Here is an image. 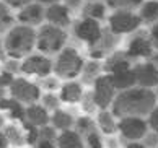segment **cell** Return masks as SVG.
Wrapping results in <instances>:
<instances>
[{"label":"cell","instance_id":"43","mask_svg":"<svg viewBox=\"0 0 158 148\" xmlns=\"http://www.w3.org/2000/svg\"><path fill=\"white\" fill-rule=\"evenodd\" d=\"M119 143H121V148H145L140 140H122L119 137Z\"/></svg>","mask_w":158,"mask_h":148},{"label":"cell","instance_id":"42","mask_svg":"<svg viewBox=\"0 0 158 148\" xmlns=\"http://www.w3.org/2000/svg\"><path fill=\"white\" fill-rule=\"evenodd\" d=\"M13 80H15V76H13V73H10V72H3L0 73V88H10V85L13 83Z\"/></svg>","mask_w":158,"mask_h":148},{"label":"cell","instance_id":"38","mask_svg":"<svg viewBox=\"0 0 158 148\" xmlns=\"http://www.w3.org/2000/svg\"><path fill=\"white\" fill-rule=\"evenodd\" d=\"M147 119V124H148V129L150 130H155V132H158V103L153 109L150 111V114L145 117Z\"/></svg>","mask_w":158,"mask_h":148},{"label":"cell","instance_id":"12","mask_svg":"<svg viewBox=\"0 0 158 148\" xmlns=\"http://www.w3.org/2000/svg\"><path fill=\"white\" fill-rule=\"evenodd\" d=\"M124 52L129 59H148L155 51L148 39V34H134L129 39L127 49Z\"/></svg>","mask_w":158,"mask_h":148},{"label":"cell","instance_id":"11","mask_svg":"<svg viewBox=\"0 0 158 148\" xmlns=\"http://www.w3.org/2000/svg\"><path fill=\"white\" fill-rule=\"evenodd\" d=\"M134 76H135V86L155 90L158 85V70L152 62H139L132 65Z\"/></svg>","mask_w":158,"mask_h":148},{"label":"cell","instance_id":"34","mask_svg":"<svg viewBox=\"0 0 158 148\" xmlns=\"http://www.w3.org/2000/svg\"><path fill=\"white\" fill-rule=\"evenodd\" d=\"M38 86L41 88V91H46V93H56L57 90L60 88V80L57 78V76L54 75H48V76H44V78H39V83Z\"/></svg>","mask_w":158,"mask_h":148},{"label":"cell","instance_id":"36","mask_svg":"<svg viewBox=\"0 0 158 148\" xmlns=\"http://www.w3.org/2000/svg\"><path fill=\"white\" fill-rule=\"evenodd\" d=\"M85 148H104V138L99 130H93L83 137Z\"/></svg>","mask_w":158,"mask_h":148},{"label":"cell","instance_id":"44","mask_svg":"<svg viewBox=\"0 0 158 148\" xmlns=\"http://www.w3.org/2000/svg\"><path fill=\"white\" fill-rule=\"evenodd\" d=\"M62 2L69 10H77L83 5V0H62Z\"/></svg>","mask_w":158,"mask_h":148},{"label":"cell","instance_id":"50","mask_svg":"<svg viewBox=\"0 0 158 148\" xmlns=\"http://www.w3.org/2000/svg\"><path fill=\"white\" fill-rule=\"evenodd\" d=\"M3 125H5V117H3L2 112H0V129H3Z\"/></svg>","mask_w":158,"mask_h":148},{"label":"cell","instance_id":"13","mask_svg":"<svg viewBox=\"0 0 158 148\" xmlns=\"http://www.w3.org/2000/svg\"><path fill=\"white\" fill-rule=\"evenodd\" d=\"M119 36H116L114 33H111L109 29H103L101 38L98 39V43L95 46L90 47V56L91 59H96V60H101V59H106L109 54H113L116 51V46H118Z\"/></svg>","mask_w":158,"mask_h":148},{"label":"cell","instance_id":"14","mask_svg":"<svg viewBox=\"0 0 158 148\" xmlns=\"http://www.w3.org/2000/svg\"><path fill=\"white\" fill-rule=\"evenodd\" d=\"M16 20L20 21V25H25L30 28L44 25V7L38 2L28 3L26 7L20 8L18 15H16Z\"/></svg>","mask_w":158,"mask_h":148},{"label":"cell","instance_id":"23","mask_svg":"<svg viewBox=\"0 0 158 148\" xmlns=\"http://www.w3.org/2000/svg\"><path fill=\"white\" fill-rule=\"evenodd\" d=\"M109 76H111V80H113V83H114L118 91H124V90H129V88L135 86V76H134L132 67L119 70V72H114Z\"/></svg>","mask_w":158,"mask_h":148},{"label":"cell","instance_id":"17","mask_svg":"<svg viewBox=\"0 0 158 148\" xmlns=\"http://www.w3.org/2000/svg\"><path fill=\"white\" fill-rule=\"evenodd\" d=\"M96 127L101 132V135H116L118 134V119L109 109H98L96 112Z\"/></svg>","mask_w":158,"mask_h":148},{"label":"cell","instance_id":"3","mask_svg":"<svg viewBox=\"0 0 158 148\" xmlns=\"http://www.w3.org/2000/svg\"><path fill=\"white\" fill-rule=\"evenodd\" d=\"M83 57L80 56V52L73 47H64V49L57 54L54 65H52V72L59 80H75L78 78L83 68Z\"/></svg>","mask_w":158,"mask_h":148},{"label":"cell","instance_id":"46","mask_svg":"<svg viewBox=\"0 0 158 148\" xmlns=\"http://www.w3.org/2000/svg\"><path fill=\"white\" fill-rule=\"evenodd\" d=\"M34 2H38L41 5H54V3H60V0H34Z\"/></svg>","mask_w":158,"mask_h":148},{"label":"cell","instance_id":"1","mask_svg":"<svg viewBox=\"0 0 158 148\" xmlns=\"http://www.w3.org/2000/svg\"><path fill=\"white\" fill-rule=\"evenodd\" d=\"M155 90L132 86L129 90L118 91L109 111L114 114L116 119L122 117H147L150 111L156 106Z\"/></svg>","mask_w":158,"mask_h":148},{"label":"cell","instance_id":"19","mask_svg":"<svg viewBox=\"0 0 158 148\" xmlns=\"http://www.w3.org/2000/svg\"><path fill=\"white\" fill-rule=\"evenodd\" d=\"M25 121L36 125L38 129L44 127V125H49V121H51V112H48L39 103H34L26 106V112H25Z\"/></svg>","mask_w":158,"mask_h":148},{"label":"cell","instance_id":"39","mask_svg":"<svg viewBox=\"0 0 158 148\" xmlns=\"http://www.w3.org/2000/svg\"><path fill=\"white\" fill-rule=\"evenodd\" d=\"M148 39H150L152 46H153V51L158 52V21L152 25L150 31H148Z\"/></svg>","mask_w":158,"mask_h":148},{"label":"cell","instance_id":"10","mask_svg":"<svg viewBox=\"0 0 158 148\" xmlns=\"http://www.w3.org/2000/svg\"><path fill=\"white\" fill-rule=\"evenodd\" d=\"M101 33H103V28L99 25V21L91 20V18H81L80 21H77L73 25L75 38L86 43L90 47L98 43V39L101 38Z\"/></svg>","mask_w":158,"mask_h":148},{"label":"cell","instance_id":"18","mask_svg":"<svg viewBox=\"0 0 158 148\" xmlns=\"http://www.w3.org/2000/svg\"><path fill=\"white\" fill-rule=\"evenodd\" d=\"M132 67L131 65V59L127 57V54L124 51H114L113 54H109L106 57V60L103 64V70L104 73H114V72H119V70H124Z\"/></svg>","mask_w":158,"mask_h":148},{"label":"cell","instance_id":"32","mask_svg":"<svg viewBox=\"0 0 158 148\" xmlns=\"http://www.w3.org/2000/svg\"><path fill=\"white\" fill-rule=\"evenodd\" d=\"M108 5V8L113 10H135L143 3V0H106L104 2Z\"/></svg>","mask_w":158,"mask_h":148},{"label":"cell","instance_id":"47","mask_svg":"<svg viewBox=\"0 0 158 148\" xmlns=\"http://www.w3.org/2000/svg\"><path fill=\"white\" fill-rule=\"evenodd\" d=\"M148 62H152L156 67V70H158V52H153L150 57H148Z\"/></svg>","mask_w":158,"mask_h":148},{"label":"cell","instance_id":"15","mask_svg":"<svg viewBox=\"0 0 158 148\" xmlns=\"http://www.w3.org/2000/svg\"><path fill=\"white\" fill-rule=\"evenodd\" d=\"M44 21L49 23L52 26L65 29L70 26L72 18H70V10L64 3H54L49 5L48 8H44Z\"/></svg>","mask_w":158,"mask_h":148},{"label":"cell","instance_id":"41","mask_svg":"<svg viewBox=\"0 0 158 148\" xmlns=\"http://www.w3.org/2000/svg\"><path fill=\"white\" fill-rule=\"evenodd\" d=\"M2 2L7 5V7H10L11 10H20L23 7H26L28 3H31L33 0H2Z\"/></svg>","mask_w":158,"mask_h":148},{"label":"cell","instance_id":"26","mask_svg":"<svg viewBox=\"0 0 158 148\" xmlns=\"http://www.w3.org/2000/svg\"><path fill=\"white\" fill-rule=\"evenodd\" d=\"M3 134L7 137V142L10 146L15 148H23L26 146V140H25V132L18 124H5L3 125Z\"/></svg>","mask_w":158,"mask_h":148},{"label":"cell","instance_id":"21","mask_svg":"<svg viewBox=\"0 0 158 148\" xmlns=\"http://www.w3.org/2000/svg\"><path fill=\"white\" fill-rule=\"evenodd\" d=\"M49 124L54 127L57 132H64V130L73 129L75 117L72 116V112H69L65 109H57L54 112H51V121Z\"/></svg>","mask_w":158,"mask_h":148},{"label":"cell","instance_id":"5","mask_svg":"<svg viewBox=\"0 0 158 148\" xmlns=\"http://www.w3.org/2000/svg\"><path fill=\"white\" fill-rule=\"evenodd\" d=\"M108 29L114 33L116 36L121 34H134L140 28L142 21H140L139 15L132 10H114L108 18Z\"/></svg>","mask_w":158,"mask_h":148},{"label":"cell","instance_id":"55","mask_svg":"<svg viewBox=\"0 0 158 148\" xmlns=\"http://www.w3.org/2000/svg\"><path fill=\"white\" fill-rule=\"evenodd\" d=\"M156 148H158V146H156Z\"/></svg>","mask_w":158,"mask_h":148},{"label":"cell","instance_id":"48","mask_svg":"<svg viewBox=\"0 0 158 148\" xmlns=\"http://www.w3.org/2000/svg\"><path fill=\"white\" fill-rule=\"evenodd\" d=\"M5 56H7V54H5V47H3V41L0 39V60H3V59H5Z\"/></svg>","mask_w":158,"mask_h":148},{"label":"cell","instance_id":"33","mask_svg":"<svg viewBox=\"0 0 158 148\" xmlns=\"http://www.w3.org/2000/svg\"><path fill=\"white\" fill-rule=\"evenodd\" d=\"M78 104L81 106V111H83L86 116H93V114H96V112H98V106H96V103H95V99H93L91 90L83 93V96H81V99H80Z\"/></svg>","mask_w":158,"mask_h":148},{"label":"cell","instance_id":"4","mask_svg":"<svg viewBox=\"0 0 158 148\" xmlns=\"http://www.w3.org/2000/svg\"><path fill=\"white\" fill-rule=\"evenodd\" d=\"M65 43H67V31L62 28L44 23L36 31V49L39 51V54L44 56L59 54L65 47Z\"/></svg>","mask_w":158,"mask_h":148},{"label":"cell","instance_id":"45","mask_svg":"<svg viewBox=\"0 0 158 148\" xmlns=\"http://www.w3.org/2000/svg\"><path fill=\"white\" fill-rule=\"evenodd\" d=\"M8 142H7V137H5V134H3V130L0 129V148H8Z\"/></svg>","mask_w":158,"mask_h":148},{"label":"cell","instance_id":"9","mask_svg":"<svg viewBox=\"0 0 158 148\" xmlns=\"http://www.w3.org/2000/svg\"><path fill=\"white\" fill-rule=\"evenodd\" d=\"M52 65L54 62L44 54H30L25 59H21L20 72L26 75H34L38 78H44L48 75H52Z\"/></svg>","mask_w":158,"mask_h":148},{"label":"cell","instance_id":"8","mask_svg":"<svg viewBox=\"0 0 158 148\" xmlns=\"http://www.w3.org/2000/svg\"><path fill=\"white\" fill-rule=\"evenodd\" d=\"M145 117H122L118 119V134L122 140H142L148 132Z\"/></svg>","mask_w":158,"mask_h":148},{"label":"cell","instance_id":"51","mask_svg":"<svg viewBox=\"0 0 158 148\" xmlns=\"http://www.w3.org/2000/svg\"><path fill=\"white\" fill-rule=\"evenodd\" d=\"M155 94H156V101H158V85H156V88H155Z\"/></svg>","mask_w":158,"mask_h":148},{"label":"cell","instance_id":"29","mask_svg":"<svg viewBox=\"0 0 158 148\" xmlns=\"http://www.w3.org/2000/svg\"><path fill=\"white\" fill-rule=\"evenodd\" d=\"M73 130L78 135H81V137H85V135H88L90 132H93V130H98L96 121L93 119V116H86V114L78 116V117H75Z\"/></svg>","mask_w":158,"mask_h":148},{"label":"cell","instance_id":"20","mask_svg":"<svg viewBox=\"0 0 158 148\" xmlns=\"http://www.w3.org/2000/svg\"><path fill=\"white\" fill-rule=\"evenodd\" d=\"M103 75V64L101 60H96V59H91V60L83 64V68H81L80 73V83L81 85H93L98 76Z\"/></svg>","mask_w":158,"mask_h":148},{"label":"cell","instance_id":"6","mask_svg":"<svg viewBox=\"0 0 158 148\" xmlns=\"http://www.w3.org/2000/svg\"><path fill=\"white\" fill-rule=\"evenodd\" d=\"M8 94L13 99H16L18 103H21L23 106H30L34 103H39V98L43 94V91L38 86V83H33V81L23 78V76H18L10 85Z\"/></svg>","mask_w":158,"mask_h":148},{"label":"cell","instance_id":"7","mask_svg":"<svg viewBox=\"0 0 158 148\" xmlns=\"http://www.w3.org/2000/svg\"><path fill=\"white\" fill-rule=\"evenodd\" d=\"M91 94H93V99H95L98 109H109L116 94H118V90H116L111 76L108 73H103L91 85Z\"/></svg>","mask_w":158,"mask_h":148},{"label":"cell","instance_id":"25","mask_svg":"<svg viewBox=\"0 0 158 148\" xmlns=\"http://www.w3.org/2000/svg\"><path fill=\"white\" fill-rule=\"evenodd\" d=\"M57 130L49 124L39 129L38 140L33 148H57Z\"/></svg>","mask_w":158,"mask_h":148},{"label":"cell","instance_id":"22","mask_svg":"<svg viewBox=\"0 0 158 148\" xmlns=\"http://www.w3.org/2000/svg\"><path fill=\"white\" fill-rule=\"evenodd\" d=\"M0 111H7L10 119L21 122V121H25L26 106H23L21 103H18L11 96H7V98H3L2 101H0Z\"/></svg>","mask_w":158,"mask_h":148},{"label":"cell","instance_id":"31","mask_svg":"<svg viewBox=\"0 0 158 148\" xmlns=\"http://www.w3.org/2000/svg\"><path fill=\"white\" fill-rule=\"evenodd\" d=\"M39 104L48 112H54L57 109H60L62 101H60V98L57 93H43L39 98Z\"/></svg>","mask_w":158,"mask_h":148},{"label":"cell","instance_id":"30","mask_svg":"<svg viewBox=\"0 0 158 148\" xmlns=\"http://www.w3.org/2000/svg\"><path fill=\"white\" fill-rule=\"evenodd\" d=\"M15 20L16 16L11 13V8L7 7L2 0H0V36L7 34L11 28L15 26Z\"/></svg>","mask_w":158,"mask_h":148},{"label":"cell","instance_id":"28","mask_svg":"<svg viewBox=\"0 0 158 148\" xmlns=\"http://www.w3.org/2000/svg\"><path fill=\"white\" fill-rule=\"evenodd\" d=\"M108 13V5L104 2H86L81 7V16L83 18H91L96 21L104 20Z\"/></svg>","mask_w":158,"mask_h":148},{"label":"cell","instance_id":"52","mask_svg":"<svg viewBox=\"0 0 158 148\" xmlns=\"http://www.w3.org/2000/svg\"><path fill=\"white\" fill-rule=\"evenodd\" d=\"M85 2H101V0H85Z\"/></svg>","mask_w":158,"mask_h":148},{"label":"cell","instance_id":"24","mask_svg":"<svg viewBox=\"0 0 158 148\" xmlns=\"http://www.w3.org/2000/svg\"><path fill=\"white\" fill-rule=\"evenodd\" d=\"M57 148H85L83 137L78 135L73 129L59 132L57 134Z\"/></svg>","mask_w":158,"mask_h":148},{"label":"cell","instance_id":"49","mask_svg":"<svg viewBox=\"0 0 158 148\" xmlns=\"http://www.w3.org/2000/svg\"><path fill=\"white\" fill-rule=\"evenodd\" d=\"M7 96H10V94H7V90H5V88H0V101Z\"/></svg>","mask_w":158,"mask_h":148},{"label":"cell","instance_id":"2","mask_svg":"<svg viewBox=\"0 0 158 148\" xmlns=\"http://www.w3.org/2000/svg\"><path fill=\"white\" fill-rule=\"evenodd\" d=\"M3 47L10 59H25L36 47V29L25 25H15L5 34Z\"/></svg>","mask_w":158,"mask_h":148},{"label":"cell","instance_id":"27","mask_svg":"<svg viewBox=\"0 0 158 148\" xmlns=\"http://www.w3.org/2000/svg\"><path fill=\"white\" fill-rule=\"evenodd\" d=\"M139 18L142 23L153 25L158 21V0H143V3L139 7Z\"/></svg>","mask_w":158,"mask_h":148},{"label":"cell","instance_id":"37","mask_svg":"<svg viewBox=\"0 0 158 148\" xmlns=\"http://www.w3.org/2000/svg\"><path fill=\"white\" fill-rule=\"evenodd\" d=\"M140 142L143 143L145 148H156L158 146V132H155V130H148Z\"/></svg>","mask_w":158,"mask_h":148},{"label":"cell","instance_id":"53","mask_svg":"<svg viewBox=\"0 0 158 148\" xmlns=\"http://www.w3.org/2000/svg\"><path fill=\"white\" fill-rule=\"evenodd\" d=\"M8 148H15V146H8Z\"/></svg>","mask_w":158,"mask_h":148},{"label":"cell","instance_id":"35","mask_svg":"<svg viewBox=\"0 0 158 148\" xmlns=\"http://www.w3.org/2000/svg\"><path fill=\"white\" fill-rule=\"evenodd\" d=\"M21 129L25 132V140H26V146H34L38 140V134H39V129L33 124L26 122V121H21Z\"/></svg>","mask_w":158,"mask_h":148},{"label":"cell","instance_id":"16","mask_svg":"<svg viewBox=\"0 0 158 148\" xmlns=\"http://www.w3.org/2000/svg\"><path fill=\"white\" fill-rule=\"evenodd\" d=\"M83 93V85L78 80H69L65 83H62L59 88V98L62 104H78Z\"/></svg>","mask_w":158,"mask_h":148},{"label":"cell","instance_id":"54","mask_svg":"<svg viewBox=\"0 0 158 148\" xmlns=\"http://www.w3.org/2000/svg\"><path fill=\"white\" fill-rule=\"evenodd\" d=\"M26 148H33V146H26Z\"/></svg>","mask_w":158,"mask_h":148},{"label":"cell","instance_id":"40","mask_svg":"<svg viewBox=\"0 0 158 148\" xmlns=\"http://www.w3.org/2000/svg\"><path fill=\"white\" fill-rule=\"evenodd\" d=\"M20 65L21 60H18V59H8V60H5V72H10V73L20 72Z\"/></svg>","mask_w":158,"mask_h":148}]
</instances>
